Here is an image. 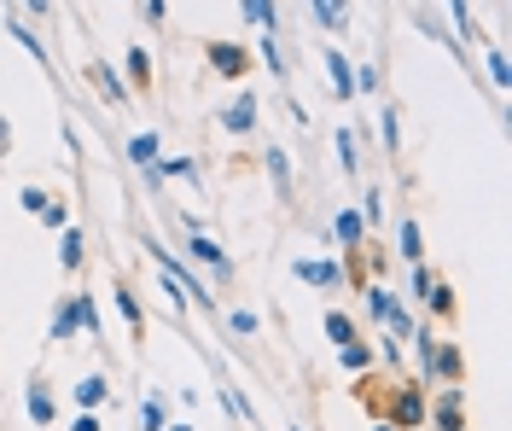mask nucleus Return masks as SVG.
Wrapping results in <instances>:
<instances>
[{"label": "nucleus", "mask_w": 512, "mask_h": 431, "mask_svg": "<svg viewBox=\"0 0 512 431\" xmlns=\"http://www.w3.org/2000/svg\"><path fill=\"white\" fill-rule=\"evenodd\" d=\"M210 59H216V70H222V76H245V65H251V59H245L239 47H227V41H216V47H210Z\"/></svg>", "instance_id": "1"}, {"label": "nucleus", "mask_w": 512, "mask_h": 431, "mask_svg": "<svg viewBox=\"0 0 512 431\" xmlns=\"http://www.w3.org/2000/svg\"><path fill=\"white\" fill-rule=\"evenodd\" d=\"M297 274L303 280H320V286H338V263H303Z\"/></svg>", "instance_id": "2"}, {"label": "nucleus", "mask_w": 512, "mask_h": 431, "mask_svg": "<svg viewBox=\"0 0 512 431\" xmlns=\"http://www.w3.org/2000/svg\"><path fill=\"white\" fill-rule=\"evenodd\" d=\"M128 158H134V164H152V158H158V140H152V134H134Z\"/></svg>", "instance_id": "3"}, {"label": "nucleus", "mask_w": 512, "mask_h": 431, "mask_svg": "<svg viewBox=\"0 0 512 431\" xmlns=\"http://www.w3.org/2000/svg\"><path fill=\"white\" fill-rule=\"evenodd\" d=\"M332 82H338V94H355V76H350V65H344V53H332Z\"/></svg>", "instance_id": "4"}, {"label": "nucleus", "mask_w": 512, "mask_h": 431, "mask_svg": "<svg viewBox=\"0 0 512 431\" xmlns=\"http://www.w3.org/2000/svg\"><path fill=\"white\" fill-rule=\"evenodd\" d=\"M76 397H82V408H94V402H105V379H88V385H76Z\"/></svg>", "instance_id": "5"}, {"label": "nucleus", "mask_w": 512, "mask_h": 431, "mask_svg": "<svg viewBox=\"0 0 512 431\" xmlns=\"http://www.w3.org/2000/svg\"><path fill=\"white\" fill-rule=\"evenodd\" d=\"M30 414L47 426V420H53V397H47V391H30Z\"/></svg>", "instance_id": "6"}, {"label": "nucleus", "mask_w": 512, "mask_h": 431, "mask_svg": "<svg viewBox=\"0 0 512 431\" xmlns=\"http://www.w3.org/2000/svg\"><path fill=\"white\" fill-rule=\"evenodd\" d=\"M367 309H373L379 321H396V303L384 298V292H367Z\"/></svg>", "instance_id": "7"}, {"label": "nucleus", "mask_w": 512, "mask_h": 431, "mask_svg": "<svg viewBox=\"0 0 512 431\" xmlns=\"http://www.w3.org/2000/svg\"><path fill=\"white\" fill-rule=\"evenodd\" d=\"M251 117H256V111H251V100H239L233 111H227V129H251Z\"/></svg>", "instance_id": "8"}, {"label": "nucleus", "mask_w": 512, "mask_h": 431, "mask_svg": "<svg viewBox=\"0 0 512 431\" xmlns=\"http://www.w3.org/2000/svg\"><path fill=\"white\" fill-rule=\"evenodd\" d=\"M94 82L105 88V94H111V100H123V82H117V76H111L105 65H94Z\"/></svg>", "instance_id": "9"}, {"label": "nucleus", "mask_w": 512, "mask_h": 431, "mask_svg": "<svg viewBox=\"0 0 512 431\" xmlns=\"http://www.w3.org/2000/svg\"><path fill=\"white\" fill-rule=\"evenodd\" d=\"M315 12L326 24H344V0H315Z\"/></svg>", "instance_id": "10"}, {"label": "nucleus", "mask_w": 512, "mask_h": 431, "mask_svg": "<svg viewBox=\"0 0 512 431\" xmlns=\"http://www.w3.org/2000/svg\"><path fill=\"white\" fill-rule=\"evenodd\" d=\"M128 70H134V82H152V65H146V53H140V47L128 53Z\"/></svg>", "instance_id": "11"}, {"label": "nucleus", "mask_w": 512, "mask_h": 431, "mask_svg": "<svg viewBox=\"0 0 512 431\" xmlns=\"http://www.w3.org/2000/svg\"><path fill=\"white\" fill-rule=\"evenodd\" d=\"M64 263H70V268L82 263V239H76V233H64Z\"/></svg>", "instance_id": "12"}, {"label": "nucleus", "mask_w": 512, "mask_h": 431, "mask_svg": "<svg viewBox=\"0 0 512 431\" xmlns=\"http://www.w3.org/2000/svg\"><path fill=\"white\" fill-rule=\"evenodd\" d=\"M454 6V24H460V35H472V12H466V0H448Z\"/></svg>", "instance_id": "13"}, {"label": "nucleus", "mask_w": 512, "mask_h": 431, "mask_svg": "<svg viewBox=\"0 0 512 431\" xmlns=\"http://www.w3.org/2000/svg\"><path fill=\"white\" fill-rule=\"evenodd\" d=\"M140 420H146V431H158L163 426V408H158V402H146V408H140Z\"/></svg>", "instance_id": "14"}, {"label": "nucleus", "mask_w": 512, "mask_h": 431, "mask_svg": "<svg viewBox=\"0 0 512 431\" xmlns=\"http://www.w3.org/2000/svg\"><path fill=\"white\" fill-rule=\"evenodd\" d=\"M402 251H408V257H419V228H414V222L402 228Z\"/></svg>", "instance_id": "15"}, {"label": "nucleus", "mask_w": 512, "mask_h": 431, "mask_svg": "<svg viewBox=\"0 0 512 431\" xmlns=\"http://www.w3.org/2000/svg\"><path fill=\"white\" fill-rule=\"evenodd\" d=\"M245 6H251V18H256V24H274V12H268V0H245Z\"/></svg>", "instance_id": "16"}, {"label": "nucleus", "mask_w": 512, "mask_h": 431, "mask_svg": "<svg viewBox=\"0 0 512 431\" xmlns=\"http://www.w3.org/2000/svg\"><path fill=\"white\" fill-rule=\"evenodd\" d=\"M30 12H41V18H47V12H53V6H47V0H30Z\"/></svg>", "instance_id": "17"}]
</instances>
